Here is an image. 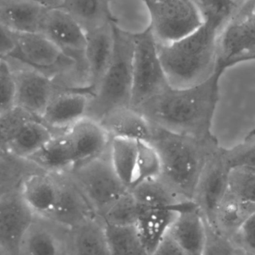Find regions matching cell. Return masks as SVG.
I'll list each match as a JSON object with an SVG mask.
<instances>
[{
  "label": "cell",
  "instance_id": "6da1fadb",
  "mask_svg": "<svg viewBox=\"0 0 255 255\" xmlns=\"http://www.w3.org/2000/svg\"><path fill=\"white\" fill-rule=\"evenodd\" d=\"M223 74L216 71L196 86L169 87L134 109L154 127L199 139L214 137L211 128L220 100Z\"/></svg>",
  "mask_w": 255,
  "mask_h": 255
},
{
  "label": "cell",
  "instance_id": "7a4b0ae2",
  "mask_svg": "<svg viewBox=\"0 0 255 255\" xmlns=\"http://www.w3.org/2000/svg\"><path fill=\"white\" fill-rule=\"evenodd\" d=\"M150 144L161 163L160 178L181 199L193 202L202 169L213 152L220 146L215 136L199 139L152 126Z\"/></svg>",
  "mask_w": 255,
  "mask_h": 255
},
{
  "label": "cell",
  "instance_id": "3957f363",
  "mask_svg": "<svg viewBox=\"0 0 255 255\" xmlns=\"http://www.w3.org/2000/svg\"><path fill=\"white\" fill-rule=\"evenodd\" d=\"M219 33L203 23L184 38L157 45L159 57L171 88L203 83L215 73Z\"/></svg>",
  "mask_w": 255,
  "mask_h": 255
},
{
  "label": "cell",
  "instance_id": "277c9868",
  "mask_svg": "<svg viewBox=\"0 0 255 255\" xmlns=\"http://www.w3.org/2000/svg\"><path fill=\"white\" fill-rule=\"evenodd\" d=\"M113 25L115 49L109 68L93 91L87 118L100 122L109 112L131 107L134 37Z\"/></svg>",
  "mask_w": 255,
  "mask_h": 255
},
{
  "label": "cell",
  "instance_id": "5b68a950",
  "mask_svg": "<svg viewBox=\"0 0 255 255\" xmlns=\"http://www.w3.org/2000/svg\"><path fill=\"white\" fill-rule=\"evenodd\" d=\"M66 173L99 217L130 190L114 169L109 147L103 154L76 165Z\"/></svg>",
  "mask_w": 255,
  "mask_h": 255
},
{
  "label": "cell",
  "instance_id": "8992f818",
  "mask_svg": "<svg viewBox=\"0 0 255 255\" xmlns=\"http://www.w3.org/2000/svg\"><path fill=\"white\" fill-rule=\"evenodd\" d=\"M255 60V0H244L217 40L216 71Z\"/></svg>",
  "mask_w": 255,
  "mask_h": 255
},
{
  "label": "cell",
  "instance_id": "52a82bcc",
  "mask_svg": "<svg viewBox=\"0 0 255 255\" xmlns=\"http://www.w3.org/2000/svg\"><path fill=\"white\" fill-rule=\"evenodd\" d=\"M133 37L134 50L130 106L136 109L170 86L159 57L157 42L151 29Z\"/></svg>",
  "mask_w": 255,
  "mask_h": 255
},
{
  "label": "cell",
  "instance_id": "ba28073f",
  "mask_svg": "<svg viewBox=\"0 0 255 255\" xmlns=\"http://www.w3.org/2000/svg\"><path fill=\"white\" fill-rule=\"evenodd\" d=\"M150 16V29L159 44L184 38L203 24L193 0H145Z\"/></svg>",
  "mask_w": 255,
  "mask_h": 255
},
{
  "label": "cell",
  "instance_id": "9c48e42d",
  "mask_svg": "<svg viewBox=\"0 0 255 255\" xmlns=\"http://www.w3.org/2000/svg\"><path fill=\"white\" fill-rule=\"evenodd\" d=\"M230 171L224 148L220 145L202 169L193 200L209 225H212L217 208L229 191Z\"/></svg>",
  "mask_w": 255,
  "mask_h": 255
},
{
  "label": "cell",
  "instance_id": "30bf717a",
  "mask_svg": "<svg viewBox=\"0 0 255 255\" xmlns=\"http://www.w3.org/2000/svg\"><path fill=\"white\" fill-rule=\"evenodd\" d=\"M40 32L89 74L85 56L86 31L68 12L61 7L46 10Z\"/></svg>",
  "mask_w": 255,
  "mask_h": 255
},
{
  "label": "cell",
  "instance_id": "8fae6325",
  "mask_svg": "<svg viewBox=\"0 0 255 255\" xmlns=\"http://www.w3.org/2000/svg\"><path fill=\"white\" fill-rule=\"evenodd\" d=\"M19 187L0 195V247L19 255L21 243L34 218Z\"/></svg>",
  "mask_w": 255,
  "mask_h": 255
},
{
  "label": "cell",
  "instance_id": "7c38bea8",
  "mask_svg": "<svg viewBox=\"0 0 255 255\" xmlns=\"http://www.w3.org/2000/svg\"><path fill=\"white\" fill-rule=\"evenodd\" d=\"M24 67L17 70L13 67L16 80V106L40 120L58 88L50 76Z\"/></svg>",
  "mask_w": 255,
  "mask_h": 255
},
{
  "label": "cell",
  "instance_id": "4fadbf2b",
  "mask_svg": "<svg viewBox=\"0 0 255 255\" xmlns=\"http://www.w3.org/2000/svg\"><path fill=\"white\" fill-rule=\"evenodd\" d=\"M91 95L83 90H58L40 120L55 134L63 133L86 118Z\"/></svg>",
  "mask_w": 255,
  "mask_h": 255
},
{
  "label": "cell",
  "instance_id": "5bb4252c",
  "mask_svg": "<svg viewBox=\"0 0 255 255\" xmlns=\"http://www.w3.org/2000/svg\"><path fill=\"white\" fill-rule=\"evenodd\" d=\"M69 236L70 229L35 215L21 243L19 255H69Z\"/></svg>",
  "mask_w": 255,
  "mask_h": 255
},
{
  "label": "cell",
  "instance_id": "9a60e30c",
  "mask_svg": "<svg viewBox=\"0 0 255 255\" xmlns=\"http://www.w3.org/2000/svg\"><path fill=\"white\" fill-rule=\"evenodd\" d=\"M54 175L58 182V196L47 219L71 229L97 216L83 193L66 172Z\"/></svg>",
  "mask_w": 255,
  "mask_h": 255
},
{
  "label": "cell",
  "instance_id": "2e32d148",
  "mask_svg": "<svg viewBox=\"0 0 255 255\" xmlns=\"http://www.w3.org/2000/svg\"><path fill=\"white\" fill-rule=\"evenodd\" d=\"M167 235L187 255H202L206 242V224L194 202H190L180 211Z\"/></svg>",
  "mask_w": 255,
  "mask_h": 255
},
{
  "label": "cell",
  "instance_id": "e0dca14e",
  "mask_svg": "<svg viewBox=\"0 0 255 255\" xmlns=\"http://www.w3.org/2000/svg\"><path fill=\"white\" fill-rule=\"evenodd\" d=\"M114 49L115 37L112 22L86 32L85 56L89 72L91 94L109 68Z\"/></svg>",
  "mask_w": 255,
  "mask_h": 255
},
{
  "label": "cell",
  "instance_id": "ac0fdd59",
  "mask_svg": "<svg viewBox=\"0 0 255 255\" xmlns=\"http://www.w3.org/2000/svg\"><path fill=\"white\" fill-rule=\"evenodd\" d=\"M66 133L73 147L75 166L103 154L110 144V136L100 123L89 118H84Z\"/></svg>",
  "mask_w": 255,
  "mask_h": 255
},
{
  "label": "cell",
  "instance_id": "d6986e66",
  "mask_svg": "<svg viewBox=\"0 0 255 255\" xmlns=\"http://www.w3.org/2000/svg\"><path fill=\"white\" fill-rule=\"evenodd\" d=\"M99 123L111 139L122 138L148 142L152 136V125L131 107L115 109Z\"/></svg>",
  "mask_w": 255,
  "mask_h": 255
},
{
  "label": "cell",
  "instance_id": "ffe728a7",
  "mask_svg": "<svg viewBox=\"0 0 255 255\" xmlns=\"http://www.w3.org/2000/svg\"><path fill=\"white\" fill-rule=\"evenodd\" d=\"M21 196L34 215L48 218L58 196L55 175L42 171L28 175L19 186Z\"/></svg>",
  "mask_w": 255,
  "mask_h": 255
},
{
  "label": "cell",
  "instance_id": "44dd1931",
  "mask_svg": "<svg viewBox=\"0 0 255 255\" xmlns=\"http://www.w3.org/2000/svg\"><path fill=\"white\" fill-rule=\"evenodd\" d=\"M46 10L28 0H0V24L13 34L40 32Z\"/></svg>",
  "mask_w": 255,
  "mask_h": 255
},
{
  "label": "cell",
  "instance_id": "7402d4cb",
  "mask_svg": "<svg viewBox=\"0 0 255 255\" xmlns=\"http://www.w3.org/2000/svg\"><path fill=\"white\" fill-rule=\"evenodd\" d=\"M69 255H111L106 225L100 217L70 229Z\"/></svg>",
  "mask_w": 255,
  "mask_h": 255
},
{
  "label": "cell",
  "instance_id": "603a6c76",
  "mask_svg": "<svg viewBox=\"0 0 255 255\" xmlns=\"http://www.w3.org/2000/svg\"><path fill=\"white\" fill-rule=\"evenodd\" d=\"M190 202L180 208H140V214L136 224V230L150 255H152L166 238L180 211Z\"/></svg>",
  "mask_w": 255,
  "mask_h": 255
},
{
  "label": "cell",
  "instance_id": "cb8c5ba5",
  "mask_svg": "<svg viewBox=\"0 0 255 255\" xmlns=\"http://www.w3.org/2000/svg\"><path fill=\"white\" fill-rule=\"evenodd\" d=\"M255 214V203L242 200L228 191L210 226L219 235L231 241Z\"/></svg>",
  "mask_w": 255,
  "mask_h": 255
},
{
  "label": "cell",
  "instance_id": "d4e9b609",
  "mask_svg": "<svg viewBox=\"0 0 255 255\" xmlns=\"http://www.w3.org/2000/svg\"><path fill=\"white\" fill-rule=\"evenodd\" d=\"M28 160L44 172L52 174L68 172L76 165L73 147L66 131L55 134Z\"/></svg>",
  "mask_w": 255,
  "mask_h": 255
},
{
  "label": "cell",
  "instance_id": "484cf974",
  "mask_svg": "<svg viewBox=\"0 0 255 255\" xmlns=\"http://www.w3.org/2000/svg\"><path fill=\"white\" fill-rule=\"evenodd\" d=\"M130 191L141 209L180 208L190 202L181 199L160 177L142 181Z\"/></svg>",
  "mask_w": 255,
  "mask_h": 255
},
{
  "label": "cell",
  "instance_id": "4316f807",
  "mask_svg": "<svg viewBox=\"0 0 255 255\" xmlns=\"http://www.w3.org/2000/svg\"><path fill=\"white\" fill-rule=\"evenodd\" d=\"M55 133L40 119L28 121L6 148L18 158L28 159L40 151Z\"/></svg>",
  "mask_w": 255,
  "mask_h": 255
},
{
  "label": "cell",
  "instance_id": "83f0119b",
  "mask_svg": "<svg viewBox=\"0 0 255 255\" xmlns=\"http://www.w3.org/2000/svg\"><path fill=\"white\" fill-rule=\"evenodd\" d=\"M109 4V0H64L61 8L88 32L111 22Z\"/></svg>",
  "mask_w": 255,
  "mask_h": 255
},
{
  "label": "cell",
  "instance_id": "f1b7e54d",
  "mask_svg": "<svg viewBox=\"0 0 255 255\" xmlns=\"http://www.w3.org/2000/svg\"><path fill=\"white\" fill-rule=\"evenodd\" d=\"M109 152L115 172L130 190L134 181L137 141L112 138L109 144Z\"/></svg>",
  "mask_w": 255,
  "mask_h": 255
},
{
  "label": "cell",
  "instance_id": "f546056e",
  "mask_svg": "<svg viewBox=\"0 0 255 255\" xmlns=\"http://www.w3.org/2000/svg\"><path fill=\"white\" fill-rule=\"evenodd\" d=\"M111 255H151L141 241L136 226H106Z\"/></svg>",
  "mask_w": 255,
  "mask_h": 255
},
{
  "label": "cell",
  "instance_id": "4dcf8cb0",
  "mask_svg": "<svg viewBox=\"0 0 255 255\" xmlns=\"http://www.w3.org/2000/svg\"><path fill=\"white\" fill-rule=\"evenodd\" d=\"M203 23L220 34L238 11L243 1L239 0H193Z\"/></svg>",
  "mask_w": 255,
  "mask_h": 255
},
{
  "label": "cell",
  "instance_id": "1f68e13d",
  "mask_svg": "<svg viewBox=\"0 0 255 255\" xmlns=\"http://www.w3.org/2000/svg\"><path fill=\"white\" fill-rule=\"evenodd\" d=\"M140 208L130 190L121 196L106 212L100 216L106 226H136Z\"/></svg>",
  "mask_w": 255,
  "mask_h": 255
},
{
  "label": "cell",
  "instance_id": "d6a6232c",
  "mask_svg": "<svg viewBox=\"0 0 255 255\" xmlns=\"http://www.w3.org/2000/svg\"><path fill=\"white\" fill-rule=\"evenodd\" d=\"M160 173L161 163L155 148L149 142L138 141L136 171L131 188L142 181L159 178Z\"/></svg>",
  "mask_w": 255,
  "mask_h": 255
},
{
  "label": "cell",
  "instance_id": "836d02e7",
  "mask_svg": "<svg viewBox=\"0 0 255 255\" xmlns=\"http://www.w3.org/2000/svg\"><path fill=\"white\" fill-rule=\"evenodd\" d=\"M35 118L38 119L17 106L0 115V150L6 151L7 145L25 124Z\"/></svg>",
  "mask_w": 255,
  "mask_h": 255
},
{
  "label": "cell",
  "instance_id": "e575fe53",
  "mask_svg": "<svg viewBox=\"0 0 255 255\" xmlns=\"http://www.w3.org/2000/svg\"><path fill=\"white\" fill-rule=\"evenodd\" d=\"M229 192L242 200L255 204V169L248 167L231 169Z\"/></svg>",
  "mask_w": 255,
  "mask_h": 255
},
{
  "label": "cell",
  "instance_id": "d590c367",
  "mask_svg": "<svg viewBox=\"0 0 255 255\" xmlns=\"http://www.w3.org/2000/svg\"><path fill=\"white\" fill-rule=\"evenodd\" d=\"M224 154L231 169L255 168V128L249 132L238 145L230 148H224Z\"/></svg>",
  "mask_w": 255,
  "mask_h": 255
},
{
  "label": "cell",
  "instance_id": "8d00e7d4",
  "mask_svg": "<svg viewBox=\"0 0 255 255\" xmlns=\"http://www.w3.org/2000/svg\"><path fill=\"white\" fill-rule=\"evenodd\" d=\"M16 88L14 73L10 61L0 59V115L16 107Z\"/></svg>",
  "mask_w": 255,
  "mask_h": 255
},
{
  "label": "cell",
  "instance_id": "74e56055",
  "mask_svg": "<svg viewBox=\"0 0 255 255\" xmlns=\"http://www.w3.org/2000/svg\"><path fill=\"white\" fill-rule=\"evenodd\" d=\"M206 242L202 255H238L232 241L219 235L206 221Z\"/></svg>",
  "mask_w": 255,
  "mask_h": 255
},
{
  "label": "cell",
  "instance_id": "f35d334b",
  "mask_svg": "<svg viewBox=\"0 0 255 255\" xmlns=\"http://www.w3.org/2000/svg\"><path fill=\"white\" fill-rule=\"evenodd\" d=\"M14 49V34L0 24V58H8Z\"/></svg>",
  "mask_w": 255,
  "mask_h": 255
},
{
  "label": "cell",
  "instance_id": "ab89813d",
  "mask_svg": "<svg viewBox=\"0 0 255 255\" xmlns=\"http://www.w3.org/2000/svg\"><path fill=\"white\" fill-rule=\"evenodd\" d=\"M151 255H187L166 235Z\"/></svg>",
  "mask_w": 255,
  "mask_h": 255
},
{
  "label": "cell",
  "instance_id": "60d3db41",
  "mask_svg": "<svg viewBox=\"0 0 255 255\" xmlns=\"http://www.w3.org/2000/svg\"><path fill=\"white\" fill-rule=\"evenodd\" d=\"M28 1H31L34 4H38L43 8L49 10V9L61 7L64 0H28Z\"/></svg>",
  "mask_w": 255,
  "mask_h": 255
},
{
  "label": "cell",
  "instance_id": "b9f144b4",
  "mask_svg": "<svg viewBox=\"0 0 255 255\" xmlns=\"http://www.w3.org/2000/svg\"><path fill=\"white\" fill-rule=\"evenodd\" d=\"M237 251H238V255H253L250 254V253H247V252L244 251V250H241V249L239 248H237Z\"/></svg>",
  "mask_w": 255,
  "mask_h": 255
},
{
  "label": "cell",
  "instance_id": "7bdbcfd3",
  "mask_svg": "<svg viewBox=\"0 0 255 255\" xmlns=\"http://www.w3.org/2000/svg\"><path fill=\"white\" fill-rule=\"evenodd\" d=\"M0 255H11L10 253H7L5 250L0 247Z\"/></svg>",
  "mask_w": 255,
  "mask_h": 255
},
{
  "label": "cell",
  "instance_id": "ee69618b",
  "mask_svg": "<svg viewBox=\"0 0 255 255\" xmlns=\"http://www.w3.org/2000/svg\"><path fill=\"white\" fill-rule=\"evenodd\" d=\"M253 169H255V168H253Z\"/></svg>",
  "mask_w": 255,
  "mask_h": 255
},
{
  "label": "cell",
  "instance_id": "f6af8a7d",
  "mask_svg": "<svg viewBox=\"0 0 255 255\" xmlns=\"http://www.w3.org/2000/svg\"><path fill=\"white\" fill-rule=\"evenodd\" d=\"M0 59H1V58H0Z\"/></svg>",
  "mask_w": 255,
  "mask_h": 255
}]
</instances>
